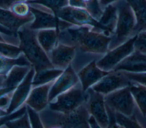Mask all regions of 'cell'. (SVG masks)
I'll return each instance as SVG.
<instances>
[{
    "label": "cell",
    "instance_id": "obj_1",
    "mask_svg": "<svg viewBox=\"0 0 146 128\" xmlns=\"http://www.w3.org/2000/svg\"><path fill=\"white\" fill-rule=\"evenodd\" d=\"M112 36L90 25H73L58 33V42L72 46L76 54L71 64L74 69L84 54H105Z\"/></svg>",
    "mask_w": 146,
    "mask_h": 128
},
{
    "label": "cell",
    "instance_id": "obj_2",
    "mask_svg": "<svg viewBox=\"0 0 146 128\" xmlns=\"http://www.w3.org/2000/svg\"><path fill=\"white\" fill-rule=\"evenodd\" d=\"M19 47L34 69L35 73L54 68L48 54L39 45L36 38V30L30 29L27 24L17 31Z\"/></svg>",
    "mask_w": 146,
    "mask_h": 128
},
{
    "label": "cell",
    "instance_id": "obj_3",
    "mask_svg": "<svg viewBox=\"0 0 146 128\" xmlns=\"http://www.w3.org/2000/svg\"><path fill=\"white\" fill-rule=\"evenodd\" d=\"M43 128H89L90 113L86 102L70 113L52 110L47 107L39 113Z\"/></svg>",
    "mask_w": 146,
    "mask_h": 128
},
{
    "label": "cell",
    "instance_id": "obj_4",
    "mask_svg": "<svg viewBox=\"0 0 146 128\" xmlns=\"http://www.w3.org/2000/svg\"><path fill=\"white\" fill-rule=\"evenodd\" d=\"M115 4L117 10V16L113 37H112L109 49L121 44L130 37L136 35L135 28L136 21L132 8L125 0H119Z\"/></svg>",
    "mask_w": 146,
    "mask_h": 128
},
{
    "label": "cell",
    "instance_id": "obj_5",
    "mask_svg": "<svg viewBox=\"0 0 146 128\" xmlns=\"http://www.w3.org/2000/svg\"><path fill=\"white\" fill-rule=\"evenodd\" d=\"M34 18L27 24L28 27L34 30L55 28L58 32L70 26L71 24L58 19L50 9L37 3H29Z\"/></svg>",
    "mask_w": 146,
    "mask_h": 128
},
{
    "label": "cell",
    "instance_id": "obj_6",
    "mask_svg": "<svg viewBox=\"0 0 146 128\" xmlns=\"http://www.w3.org/2000/svg\"><path fill=\"white\" fill-rule=\"evenodd\" d=\"M86 94L82 87L80 82L68 90L57 96L49 102L48 107L62 113H70L84 103Z\"/></svg>",
    "mask_w": 146,
    "mask_h": 128
},
{
    "label": "cell",
    "instance_id": "obj_7",
    "mask_svg": "<svg viewBox=\"0 0 146 128\" xmlns=\"http://www.w3.org/2000/svg\"><path fill=\"white\" fill-rule=\"evenodd\" d=\"M56 17L58 19L73 25H90L93 26L106 34L111 36L112 34L110 31L102 26L98 21L93 18L86 9L74 7L67 5L62 7L57 12Z\"/></svg>",
    "mask_w": 146,
    "mask_h": 128
},
{
    "label": "cell",
    "instance_id": "obj_8",
    "mask_svg": "<svg viewBox=\"0 0 146 128\" xmlns=\"http://www.w3.org/2000/svg\"><path fill=\"white\" fill-rule=\"evenodd\" d=\"M136 36V34L121 44L109 49L102 58L96 61L97 66L104 71H112L121 61L135 50L134 42Z\"/></svg>",
    "mask_w": 146,
    "mask_h": 128
},
{
    "label": "cell",
    "instance_id": "obj_9",
    "mask_svg": "<svg viewBox=\"0 0 146 128\" xmlns=\"http://www.w3.org/2000/svg\"><path fill=\"white\" fill-rule=\"evenodd\" d=\"M106 106L113 111L131 117L136 105L129 86L122 87L104 95Z\"/></svg>",
    "mask_w": 146,
    "mask_h": 128
},
{
    "label": "cell",
    "instance_id": "obj_10",
    "mask_svg": "<svg viewBox=\"0 0 146 128\" xmlns=\"http://www.w3.org/2000/svg\"><path fill=\"white\" fill-rule=\"evenodd\" d=\"M86 105L88 111L98 123L100 127L109 126V118L104 101V95L96 92L91 88L86 91Z\"/></svg>",
    "mask_w": 146,
    "mask_h": 128
},
{
    "label": "cell",
    "instance_id": "obj_11",
    "mask_svg": "<svg viewBox=\"0 0 146 128\" xmlns=\"http://www.w3.org/2000/svg\"><path fill=\"white\" fill-rule=\"evenodd\" d=\"M34 74L35 70L32 67L22 82L13 90L11 99L7 110L8 115L19 111L26 106L25 102L32 89Z\"/></svg>",
    "mask_w": 146,
    "mask_h": 128
},
{
    "label": "cell",
    "instance_id": "obj_12",
    "mask_svg": "<svg viewBox=\"0 0 146 128\" xmlns=\"http://www.w3.org/2000/svg\"><path fill=\"white\" fill-rule=\"evenodd\" d=\"M132 82L124 75L122 71L112 70L94 84L91 89L106 95L119 89L128 86Z\"/></svg>",
    "mask_w": 146,
    "mask_h": 128
},
{
    "label": "cell",
    "instance_id": "obj_13",
    "mask_svg": "<svg viewBox=\"0 0 146 128\" xmlns=\"http://www.w3.org/2000/svg\"><path fill=\"white\" fill-rule=\"evenodd\" d=\"M79 82L76 72L70 65L55 79L49 93V102L68 90Z\"/></svg>",
    "mask_w": 146,
    "mask_h": 128
},
{
    "label": "cell",
    "instance_id": "obj_14",
    "mask_svg": "<svg viewBox=\"0 0 146 128\" xmlns=\"http://www.w3.org/2000/svg\"><path fill=\"white\" fill-rule=\"evenodd\" d=\"M75 54L74 46L58 42L48 57L54 68L64 70L72 64Z\"/></svg>",
    "mask_w": 146,
    "mask_h": 128
},
{
    "label": "cell",
    "instance_id": "obj_15",
    "mask_svg": "<svg viewBox=\"0 0 146 128\" xmlns=\"http://www.w3.org/2000/svg\"><path fill=\"white\" fill-rule=\"evenodd\" d=\"M96 61L95 59L92 60L83 66L76 73L82 87L84 92L111 71H104L100 69L97 66Z\"/></svg>",
    "mask_w": 146,
    "mask_h": 128
},
{
    "label": "cell",
    "instance_id": "obj_16",
    "mask_svg": "<svg viewBox=\"0 0 146 128\" xmlns=\"http://www.w3.org/2000/svg\"><path fill=\"white\" fill-rule=\"evenodd\" d=\"M55 80L33 87L25 105L29 106L38 113L45 109L48 105L49 93Z\"/></svg>",
    "mask_w": 146,
    "mask_h": 128
},
{
    "label": "cell",
    "instance_id": "obj_17",
    "mask_svg": "<svg viewBox=\"0 0 146 128\" xmlns=\"http://www.w3.org/2000/svg\"><path fill=\"white\" fill-rule=\"evenodd\" d=\"M113 70L131 73L146 72V54L135 50Z\"/></svg>",
    "mask_w": 146,
    "mask_h": 128
},
{
    "label": "cell",
    "instance_id": "obj_18",
    "mask_svg": "<svg viewBox=\"0 0 146 128\" xmlns=\"http://www.w3.org/2000/svg\"><path fill=\"white\" fill-rule=\"evenodd\" d=\"M33 18V16L26 18L19 17L9 9L0 8V25L15 33H17L21 27L31 22Z\"/></svg>",
    "mask_w": 146,
    "mask_h": 128
},
{
    "label": "cell",
    "instance_id": "obj_19",
    "mask_svg": "<svg viewBox=\"0 0 146 128\" xmlns=\"http://www.w3.org/2000/svg\"><path fill=\"white\" fill-rule=\"evenodd\" d=\"M58 30L55 28L36 31L37 40L48 55L58 42Z\"/></svg>",
    "mask_w": 146,
    "mask_h": 128
},
{
    "label": "cell",
    "instance_id": "obj_20",
    "mask_svg": "<svg viewBox=\"0 0 146 128\" xmlns=\"http://www.w3.org/2000/svg\"><path fill=\"white\" fill-rule=\"evenodd\" d=\"M132 8L136 23L135 33L146 30V0H125Z\"/></svg>",
    "mask_w": 146,
    "mask_h": 128
},
{
    "label": "cell",
    "instance_id": "obj_21",
    "mask_svg": "<svg viewBox=\"0 0 146 128\" xmlns=\"http://www.w3.org/2000/svg\"><path fill=\"white\" fill-rule=\"evenodd\" d=\"M31 66L15 65L13 66L6 75L3 87L15 88L24 79Z\"/></svg>",
    "mask_w": 146,
    "mask_h": 128
},
{
    "label": "cell",
    "instance_id": "obj_22",
    "mask_svg": "<svg viewBox=\"0 0 146 128\" xmlns=\"http://www.w3.org/2000/svg\"><path fill=\"white\" fill-rule=\"evenodd\" d=\"M129 89L136 105L143 116L146 118V87L132 82L129 85Z\"/></svg>",
    "mask_w": 146,
    "mask_h": 128
},
{
    "label": "cell",
    "instance_id": "obj_23",
    "mask_svg": "<svg viewBox=\"0 0 146 128\" xmlns=\"http://www.w3.org/2000/svg\"><path fill=\"white\" fill-rule=\"evenodd\" d=\"M15 65L31 66L23 53L17 58H9L0 55V75L6 76Z\"/></svg>",
    "mask_w": 146,
    "mask_h": 128
},
{
    "label": "cell",
    "instance_id": "obj_24",
    "mask_svg": "<svg viewBox=\"0 0 146 128\" xmlns=\"http://www.w3.org/2000/svg\"><path fill=\"white\" fill-rule=\"evenodd\" d=\"M63 71L56 68H52L38 73H35L32 83V87L55 79Z\"/></svg>",
    "mask_w": 146,
    "mask_h": 128
},
{
    "label": "cell",
    "instance_id": "obj_25",
    "mask_svg": "<svg viewBox=\"0 0 146 128\" xmlns=\"http://www.w3.org/2000/svg\"><path fill=\"white\" fill-rule=\"evenodd\" d=\"M23 54L18 45L0 42V55L9 58H17Z\"/></svg>",
    "mask_w": 146,
    "mask_h": 128
},
{
    "label": "cell",
    "instance_id": "obj_26",
    "mask_svg": "<svg viewBox=\"0 0 146 128\" xmlns=\"http://www.w3.org/2000/svg\"><path fill=\"white\" fill-rule=\"evenodd\" d=\"M115 122L117 127H141L143 126L135 118L115 111Z\"/></svg>",
    "mask_w": 146,
    "mask_h": 128
},
{
    "label": "cell",
    "instance_id": "obj_27",
    "mask_svg": "<svg viewBox=\"0 0 146 128\" xmlns=\"http://www.w3.org/2000/svg\"><path fill=\"white\" fill-rule=\"evenodd\" d=\"M28 3H37L52 10L56 15L57 12L68 5V0H27Z\"/></svg>",
    "mask_w": 146,
    "mask_h": 128
},
{
    "label": "cell",
    "instance_id": "obj_28",
    "mask_svg": "<svg viewBox=\"0 0 146 128\" xmlns=\"http://www.w3.org/2000/svg\"><path fill=\"white\" fill-rule=\"evenodd\" d=\"M9 10L19 17L26 18L33 16L30 11V5L26 1L14 3L10 7Z\"/></svg>",
    "mask_w": 146,
    "mask_h": 128
},
{
    "label": "cell",
    "instance_id": "obj_29",
    "mask_svg": "<svg viewBox=\"0 0 146 128\" xmlns=\"http://www.w3.org/2000/svg\"><path fill=\"white\" fill-rule=\"evenodd\" d=\"M86 4V10L93 18L99 21L103 14V10L100 7L98 0H90Z\"/></svg>",
    "mask_w": 146,
    "mask_h": 128
},
{
    "label": "cell",
    "instance_id": "obj_30",
    "mask_svg": "<svg viewBox=\"0 0 146 128\" xmlns=\"http://www.w3.org/2000/svg\"><path fill=\"white\" fill-rule=\"evenodd\" d=\"M134 47L135 50L146 54V30L140 31L136 34Z\"/></svg>",
    "mask_w": 146,
    "mask_h": 128
},
{
    "label": "cell",
    "instance_id": "obj_31",
    "mask_svg": "<svg viewBox=\"0 0 146 128\" xmlns=\"http://www.w3.org/2000/svg\"><path fill=\"white\" fill-rule=\"evenodd\" d=\"M31 128L43 127L39 113L36 111L29 106L26 105Z\"/></svg>",
    "mask_w": 146,
    "mask_h": 128
},
{
    "label": "cell",
    "instance_id": "obj_32",
    "mask_svg": "<svg viewBox=\"0 0 146 128\" xmlns=\"http://www.w3.org/2000/svg\"><path fill=\"white\" fill-rule=\"evenodd\" d=\"M124 75L132 82L137 83L146 87V72L131 73L122 71Z\"/></svg>",
    "mask_w": 146,
    "mask_h": 128
},
{
    "label": "cell",
    "instance_id": "obj_33",
    "mask_svg": "<svg viewBox=\"0 0 146 128\" xmlns=\"http://www.w3.org/2000/svg\"><path fill=\"white\" fill-rule=\"evenodd\" d=\"M14 90H12L0 97V108L6 110V111L10 105Z\"/></svg>",
    "mask_w": 146,
    "mask_h": 128
},
{
    "label": "cell",
    "instance_id": "obj_34",
    "mask_svg": "<svg viewBox=\"0 0 146 128\" xmlns=\"http://www.w3.org/2000/svg\"><path fill=\"white\" fill-rule=\"evenodd\" d=\"M0 42H9L19 46V39L18 35H9L0 32Z\"/></svg>",
    "mask_w": 146,
    "mask_h": 128
},
{
    "label": "cell",
    "instance_id": "obj_35",
    "mask_svg": "<svg viewBox=\"0 0 146 128\" xmlns=\"http://www.w3.org/2000/svg\"><path fill=\"white\" fill-rule=\"evenodd\" d=\"M68 5L74 7L86 9V4L83 0H68Z\"/></svg>",
    "mask_w": 146,
    "mask_h": 128
},
{
    "label": "cell",
    "instance_id": "obj_36",
    "mask_svg": "<svg viewBox=\"0 0 146 128\" xmlns=\"http://www.w3.org/2000/svg\"><path fill=\"white\" fill-rule=\"evenodd\" d=\"M26 1L27 0H0V8L9 9L10 7L14 3Z\"/></svg>",
    "mask_w": 146,
    "mask_h": 128
},
{
    "label": "cell",
    "instance_id": "obj_37",
    "mask_svg": "<svg viewBox=\"0 0 146 128\" xmlns=\"http://www.w3.org/2000/svg\"><path fill=\"white\" fill-rule=\"evenodd\" d=\"M119 1V0H98V2L100 7L103 10L106 6L113 4Z\"/></svg>",
    "mask_w": 146,
    "mask_h": 128
},
{
    "label": "cell",
    "instance_id": "obj_38",
    "mask_svg": "<svg viewBox=\"0 0 146 128\" xmlns=\"http://www.w3.org/2000/svg\"><path fill=\"white\" fill-rule=\"evenodd\" d=\"M88 125L90 127H94V128L100 127L96 120L91 115H90V117L88 119Z\"/></svg>",
    "mask_w": 146,
    "mask_h": 128
},
{
    "label": "cell",
    "instance_id": "obj_39",
    "mask_svg": "<svg viewBox=\"0 0 146 128\" xmlns=\"http://www.w3.org/2000/svg\"><path fill=\"white\" fill-rule=\"evenodd\" d=\"M0 32L6 34V35H17V33H15L11 31H10V30L6 29V27H3V26L0 25Z\"/></svg>",
    "mask_w": 146,
    "mask_h": 128
},
{
    "label": "cell",
    "instance_id": "obj_40",
    "mask_svg": "<svg viewBox=\"0 0 146 128\" xmlns=\"http://www.w3.org/2000/svg\"><path fill=\"white\" fill-rule=\"evenodd\" d=\"M8 115L7 113L6 110L0 108V125L2 123L6 117Z\"/></svg>",
    "mask_w": 146,
    "mask_h": 128
},
{
    "label": "cell",
    "instance_id": "obj_41",
    "mask_svg": "<svg viewBox=\"0 0 146 128\" xmlns=\"http://www.w3.org/2000/svg\"><path fill=\"white\" fill-rule=\"evenodd\" d=\"M15 88H10V87H0V97L2 96V95L5 94V93L14 90Z\"/></svg>",
    "mask_w": 146,
    "mask_h": 128
},
{
    "label": "cell",
    "instance_id": "obj_42",
    "mask_svg": "<svg viewBox=\"0 0 146 128\" xmlns=\"http://www.w3.org/2000/svg\"><path fill=\"white\" fill-rule=\"evenodd\" d=\"M6 76L4 75H0V87H3V83L5 79Z\"/></svg>",
    "mask_w": 146,
    "mask_h": 128
},
{
    "label": "cell",
    "instance_id": "obj_43",
    "mask_svg": "<svg viewBox=\"0 0 146 128\" xmlns=\"http://www.w3.org/2000/svg\"><path fill=\"white\" fill-rule=\"evenodd\" d=\"M83 1H84L86 3V2H87L88 1H89L90 0H83Z\"/></svg>",
    "mask_w": 146,
    "mask_h": 128
}]
</instances>
